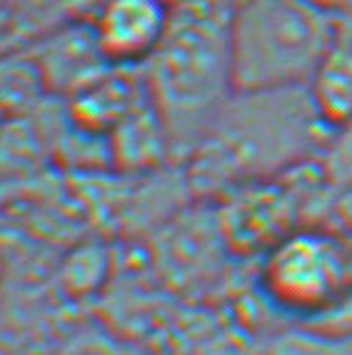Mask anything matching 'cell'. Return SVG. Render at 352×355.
Instances as JSON below:
<instances>
[{
  "label": "cell",
  "instance_id": "6da1fadb",
  "mask_svg": "<svg viewBox=\"0 0 352 355\" xmlns=\"http://www.w3.org/2000/svg\"><path fill=\"white\" fill-rule=\"evenodd\" d=\"M330 128L310 101L308 85L233 90L185 155V185L197 196L280 178L317 158Z\"/></svg>",
  "mask_w": 352,
  "mask_h": 355
},
{
  "label": "cell",
  "instance_id": "7a4b0ae2",
  "mask_svg": "<svg viewBox=\"0 0 352 355\" xmlns=\"http://www.w3.org/2000/svg\"><path fill=\"white\" fill-rule=\"evenodd\" d=\"M148 96L168 128L175 158L185 160L222 103L233 96L230 10L218 0H183L168 35L143 65Z\"/></svg>",
  "mask_w": 352,
  "mask_h": 355
},
{
  "label": "cell",
  "instance_id": "3957f363",
  "mask_svg": "<svg viewBox=\"0 0 352 355\" xmlns=\"http://www.w3.org/2000/svg\"><path fill=\"white\" fill-rule=\"evenodd\" d=\"M342 23L313 0H238L230 10L235 90L308 85Z\"/></svg>",
  "mask_w": 352,
  "mask_h": 355
},
{
  "label": "cell",
  "instance_id": "277c9868",
  "mask_svg": "<svg viewBox=\"0 0 352 355\" xmlns=\"http://www.w3.org/2000/svg\"><path fill=\"white\" fill-rule=\"evenodd\" d=\"M258 293L277 315L313 325L352 298V228L305 223L258 258Z\"/></svg>",
  "mask_w": 352,
  "mask_h": 355
},
{
  "label": "cell",
  "instance_id": "5b68a950",
  "mask_svg": "<svg viewBox=\"0 0 352 355\" xmlns=\"http://www.w3.org/2000/svg\"><path fill=\"white\" fill-rule=\"evenodd\" d=\"M170 0H100L90 28L110 65L143 68L168 35Z\"/></svg>",
  "mask_w": 352,
  "mask_h": 355
},
{
  "label": "cell",
  "instance_id": "8992f818",
  "mask_svg": "<svg viewBox=\"0 0 352 355\" xmlns=\"http://www.w3.org/2000/svg\"><path fill=\"white\" fill-rule=\"evenodd\" d=\"M33 63L43 78L45 90L73 96L95 76L107 68L100 45L88 23H68L45 35L38 48L30 53Z\"/></svg>",
  "mask_w": 352,
  "mask_h": 355
},
{
  "label": "cell",
  "instance_id": "52a82bcc",
  "mask_svg": "<svg viewBox=\"0 0 352 355\" xmlns=\"http://www.w3.org/2000/svg\"><path fill=\"white\" fill-rule=\"evenodd\" d=\"M143 101H148L143 68L107 65L100 76H95L73 96H68L65 115L90 133L107 135Z\"/></svg>",
  "mask_w": 352,
  "mask_h": 355
},
{
  "label": "cell",
  "instance_id": "ba28073f",
  "mask_svg": "<svg viewBox=\"0 0 352 355\" xmlns=\"http://www.w3.org/2000/svg\"><path fill=\"white\" fill-rule=\"evenodd\" d=\"M110 163L125 173H150L175 158L168 128L152 105L150 96L107 133Z\"/></svg>",
  "mask_w": 352,
  "mask_h": 355
},
{
  "label": "cell",
  "instance_id": "9c48e42d",
  "mask_svg": "<svg viewBox=\"0 0 352 355\" xmlns=\"http://www.w3.org/2000/svg\"><path fill=\"white\" fill-rule=\"evenodd\" d=\"M308 93L330 133L352 118V33L345 23L308 80Z\"/></svg>",
  "mask_w": 352,
  "mask_h": 355
},
{
  "label": "cell",
  "instance_id": "30bf717a",
  "mask_svg": "<svg viewBox=\"0 0 352 355\" xmlns=\"http://www.w3.org/2000/svg\"><path fill=\"white\" fill-rule=\"evenodd\" d=\"M40 90H45L43 78L33 58H6L0 60V108H28Z\"/></svg>",
  "mask_w": 352,
  "mask_h": 355
},
{
  "label": "cell",
  "instance_id": "8fae6325",
  "mask_svg": "<svg viewBox=\"0 0 352 355\" xmlns=\"http://www.w3.org/2000/svg\"><path fill=\"white\" fill-rule=\"evenodd\" d=\"M320 163L335 193H345L352 188V118L330 133L325 150L320 153Z\"/></svg>",
  "mask_w": 352,
  "mask_h": 355
},
{
  "label": "cell",
  "instance_id": "7c38bea8",
  "mask_svg": "<svg viewBox=\"0 0 352 355\" xmlns=\"http://www.w3.org/2000/svg\"><path fill=\"white\" fill-rule=\"evenodd\" d=\"M333 220L342 223L347 228H352V188L345 193H340L333 208Z\"/></svg>",
  "mask_w": 352,
  "mask_h": 355
},
{
  "label": "cell",
  "instance_id": "4fadbf2b",
  "mask_svg": "<svg viewBox=\"0 0 352 355\" xmlns=\"http://www.w3.org/2000/svg\"><path fill=\"white\" fill-rule=\"evenodd\" d=\"M313 3H317V6L327 8V10H333V13L337 15H350L352 13V0H313Z\"/></svg>",
  "mask_w": 352,
  "mask_h": 355
},
{
  "label": "cell",
  "instance_id": "5bb4252c",
  "mask_svg": "<svg viewBox=\"0 0 352 355\" xmlns=\"http://www.w3.org/2000/svg\"><path fill=\"white\" fill-rule=\"evenodd\" d=\"M345 28L352 33V13H350V15H345Z\"/></svg>",
  "mask_w": 352,
  "mask_h": 355
},
{
  "label": "cell",
  "instance_id": "9a60e30c",
  "mask_svg": "<svg viewBox=\"0 0 352 355\" xmlns=\"http://www.w3.org/2000/svg\"><path fill=\"white\" fill-rule=\"evenodd\" d=\"M3 113H6V110L0 108V125H3V123H6V121H3Z\"/></svg>",
  "mask_w": 352,
  "mask_h": 355
}]
</instances>
